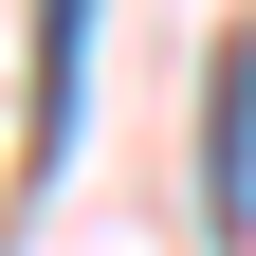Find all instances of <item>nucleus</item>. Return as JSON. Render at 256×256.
I'll return each mask as SVG.
<instances>
[{
    "label": "nucleus",
    "instance_id": "f257e3e1",
    "mask_svg": "<svg viewBox=\"0 0 256 256\" xmlns=\"http://www.w3.org/2000/svg\"><path fill=\"white\" fill-rule=\"evenodd\" d=\"M202 202H220V238H256V37L220 55V110H202Z\"/></svg>",
    "mask_w": 256,
    "mask_h": 256
},
{
    "label": "nucleus",
    "instance_id": "f03ea898",
    "mask_svg": "<svg viewBox=\"0 0 256 256\" xmlns=\"http://www.w3.org/2000/svg\"><path fill=\"white\" fill-rule=\"evenodd\" d=\"M74 92H92V0H37V128H18V146H37V183L74 165Z\"/></svg>",
    "mask_w": 256,
    "mask_h": 256
}]
</instances>
